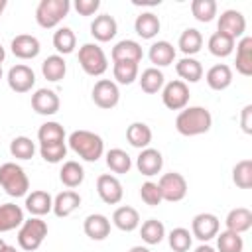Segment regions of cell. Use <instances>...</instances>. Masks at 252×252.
<instances>
[{"mask_svg":"<svg viewBox=\"0 0 252 252\" xmlns=\"http://www.w3.org/2000/svg\"><path fill=\"white\" fill-rule=\"evenodd\" d=\"M213 126V114L205 106H185L175 118V130L181 136H199Z\"/></svg>","mask_w":252,"mask_h":252,"instance_id":"6da1fadb","label":"cell"},{"mask_svg":"<svg viewBox=\"0 0 252 252\" xmlns=\"http://www.w3.org/2000/svg\"><path fill=\"white\" fill-rule=\"evenodd\" d=\"M69 148L85 161H96L104 154V142L91 130H75L69 134Z\"/></svg>","mask_w":252,"mask_h":252,"instance_id":"7a4b0ae2","label":"cell"},{"mask_svg":"<svg viewBox=\"0 0 252 252\" xmlns=\"http://www.w3.org/2000/svg\"><path fill=\"white\" fill-rule=\"evenodd\" d=\"M0 187L10 197H26L30 191V179L22 165L16 161H6L0 165Z\"/></svg>","mask_w":252,"mask_h":252,"instance_id":"3957f363","label":"cell"},{"mask_svg":"<svg viewBox=\"0 0 252 252\" xmlns=\"http://www.w3.org/2000/svg\"><path fill=\"white\" fill-rule=\"evenodd\" d=\"M47 236V222L41 220L39 217H32L22 222L18 230V244L26 252H33L41 246V242Z\"/></svg>","mask_w":252,"mask_h":252,"instance_id":"277c9868","label":"cell"},{"mask_svg":"<svg viewBox=\"0 0 252 252\" xmlns=\"http://www.w3.org/2000/svg\"><path fill=\"white\" fill-rule=\"evenodd\" d=\"M71 10L69 0H39L35 8V22L37 26L49 30L55 28Z\"/></svg>","mask_w":252,"mask_h":252,"instance_id":"5b68a950","label":"cell"},{"mask_svg":"<svg viewBox=\"0 0 252 252\" xmlns=\"http://www.w3.org/2000/svg\"><path fill=\"white\" fill-rule=\"evenodd\" d=\"M79 65L83 71L91 77H100L108 69V59L100 45L96 43H85L79 47Z\"/></svg>","mask_w":252,"mask_h":252,"instance_id":"8992f818","label":"cell"},{"mask_svg":"<svg viewBox=\"0 0 252 252\" xmlns=\"http://www.w3.org/2000/svg\"><path fill=\"white\" fill-rule=\"evenodd\" d=\"M158 187H159L161 199L169 201V203H177V201L185 199V195H187V179L177 171L163 173L158 181Z\"/></svg>","mask_w":252,"mask_h":252,"instance_id":"52a82bcc","label":"cell"},{"mask_svg":"<svg viewBox=\"0 0 252 252\" xmlns=\"http://www.w3.org/2000/svg\"><path fill=\"white\" fill-rule=\"evenodd\" d=\"M161 100L169 110H183L189 104V87L187 83L175 79L163 85L161 89Z\"/></svg>","mask_w":252,"mask_h":252,"instance_id":"ba28073f","label":"cell"},{"mask_svg":"<svg viewBox=\"0 0 252 252\" xmlns=\"http://www.w3.org/2000/svg\"><path fill=\"white\" fill-rule=\"evenodd\" d=\"M93 100L98 108H104V110H110L118 104L120 100V91H118V85L110 79H98L93 87Z\"/></svg>","mask_w":252,"mask_h":252,"instance_id":"9c48e42d","label":"cell"},{"mask_svg":"<svg viewBox=\"0 0 252 252\" xmlns=\"http://www.w3.org/2000/svg\"><path fill=\"white\" fill-rule=\"evenodd\" d=\"M219 228L220 220L213 213H199L191 220V236L199 238L201 242H209L211 238H215L219 234Z\"/></svg>","mask_w":252,"mask_h":252,"instance_id":"30bf717a","label":"cell"},{"mask_svg":"<svg viewBox=\"0 0 252 252\" xmlns=\"http://www.w3.org/2000/svg\"><path fill=\"white\" fill-rule=\"evenodd\" d=\"M96 193L98 197L106 203V205H118L124 197V189H122V183L116 175H110V173H102L98 175L96 179Z\"/></svg>","mask_w":252,"mask_h":252,"instance_id":"8fae6325","label":"cell"},{"mask_svg":"<svg viewBox=\"0 0 252 252\" xmlns=\"http://www.w3.org/2000/svg\"><path fill=\"white\" fill-rule=\"evenodd\" d=\"M6 81H8V87L14 93H28L35 85V73H33L32 67H28L24 63H18V65L10 67Z\"/></svg>","mask_w":252,"mask_h":252,"instance_id":"7c38bea8","label":"cell"},{"mask_svg":"<svg viewBox=\"0 0 252 252\" xmlns=\"http://www.w3.org/2000/svg\"><path fill=\"white\" fill-rule=\"evenodd\" d=\"M220 33H226L236 41V37H242L246 32V18L238 10H224L219 16V30Z\"/></svg>","mask_w":252,"mask_h":252,"instance_id":"4fadbf2b","label":"cell"},{"mask_svg":"<svg viewBox=\"0 0 252 252\" xmlns=\"http://www.w3.org/2000/svg\"><path fill=\"white\" fill-rule=\"evenodd\" d=\"M61 106V100L53 89H37L32 94V108L41 116H53Z\"/></svg>","mask_w":252,"mask_h":252,"instance_id":"5bb4252c","label":"cell"},{"mask_svg":"<svg viewBox=\"0 0 252 252\" xmlns=\"http://www.w3.org/2000/svg\"><path fill=\"white\" fill-rule=\"evenodd\" d=\"M136 167L146 177L158 175L161 171V167H163V156H161V152L156 150V148H144V150H140V154L136 158Z\"/></svg>","mask_w":252,"mask_h":252,"instance_id":"9a60e30c","label":"cell"},{"mask_svg":"<svg viewBox=\"0 0 252 252\" xmlns=\"http://www.w3.org/2000/svg\"><path fill=\"white\" fill-rule=\"evenodd\" d=\"M10 47H12V53L20 59H33L39 55V49H41L39 39L35 35H30V33L16 35L10 43Z\"/></svg>","mask_w":252,"mask_h":252,"instance_id":"2e32d148","label":"cell"},{"mask_svg":"<svg viewBox=\"0 0 252 252\" xmlns=\"http://www.w3.org/2000/svg\"><path fill=\"white\" fill-rule=\"evenodd\" d=\"M81 205V195L73 189H67V191H61L53 197V215L59 217V219H65L69 217L73 211H77Z\"/></svg>","mask_w":252,"mask_h":252,"instance_id":"e0dca14e","label":"cell"},{"mask_svg":"<svg viewBox=\"0 0 252 252\" xmlns=\"http://www.w3.org/2000/svg\"><path fill=\"white\" fill-rule=\"evenodd\" d=\"M118 32V24L110 14H100L91 22V35L96 41H110Z\"/></svg>","mask_w":252,"mask_h":252,"instance_id":"ac0fdd59","label":"cell"},{"mask_svg":"<svg viewBox=\"0 0 252 252\" xmlns=\"http://www.w3.org/2000/svg\"><path fill=\"white\" fill-rule=\"evenodd\" d=\"M110 57L112 61H132V63H140L142 57H144V51H142V45L134 39H122L118 41L112 51H110Z\"/></svg>","mask_w":252,"mask_h":252,"instance_id":"d6986e66","label":"cell"},{"mask_svg":"<svg viewBox=\"0 0 252 252\" xmlns=\"http://www.w3.org/2000/svg\"><path fill=\"white\" fill-rule=\"evenodd\" d=\"M83 230L91 240H104L110 234V220L100 213L89 215L83 222Z\"/></svg>","mask_w":252,"mask_h":252,"instance_id":"ffe728a7","label":"cell"},{"mask_svg":"<svg viewBox=\"0 0 252 252\" xmlns=\"http://www.w3.org/2000/svg\"><path fill=\"white\" fill-rule=\"evenodd\" d=\"M24 211L16 203H4L0 205V232H10L14 228H20L24 222Z\"/></svg>","mask_w":252,"mask_h":252,"instance_id":"44dd1931","label":"cell"},{"mask_svg":"<svg viewBox=\"0 0 252 252\" xmlns=\"http://www.w3.org/2000/svg\"><path fill=\"white\" fill-rule=\"evenodd\" d=\"M148 57H150V61L154 63L156 69H158V67H167V65H171L173 59H175V47H173L169 41H165V39L154 41V43L150 45Z\"/></svg>","mask_w":252,"mask_h":252,"instance_id":"7402d4cb","label":"cell"},{"mask_svg":"<svg viewBox=\"0 0 252 252\" xmlns=\"http://www.w3.org/2000/svg\"><path fill=\"white\" fill-rule=\"evenodd\" d=\"M26 209L33 217H43L53 209V197L43 189H35L30 195H26Z\"/></svg>","mask_w":252,"mask_h":252,"instance_id":"603a6c76","label":"cell"},{"mask_svg":"<svg viewBox=\"0 0 252 252\" xmlns=\"http://www.w3.org/2000/svg\"><path fill=\"white\" fill-rule=\"evenodd\" d=\"M224 224H226V230L242 234V232L250 230V226H252V211L246 207H236V209L228 211Z\"/></svg>","mask_w":252,"mask_h":252,"instance_id":"cb8c5ba5","label":"cell"},{"mask_svg":"<svg viewBox=\"0 0 252 252\" xmlns=\"http://www.w3.org/2000/svg\"><path fill=\"white\" fill-rule=\"evenodd\" d=\"M205 79L213 91H224L232 83V69L226 63H217L207 71Z\"/></svg>","mask_w":252,"mask_h":252,"instance_id":"d4e9b609","label":"cell"},{"mask_svg":"<svg viewBox=\"0 0 252 252\" xmlns=\"http://www.w3.org/2000/svg\"><path fill=\"white\" fill-rule=\"evenodd\" d=\"M112 224L116 228H120L122 232H132L140 226V215L134 207L122 205L112 213Z\"/></svg>","mask_w":252,"mask_h":252,"instance_id":"484cf974","label":"cell"},{"mask_svg":"<svg viewBox=\"0 0 252 252\" xmlns=\"http://www.w3.org/2000/svg\"><path fill=\"white\" fill-rule=\"evenodd\" d=\"M161 22L154 12H142L140 16H136L134 22V30L142 39H154L159 33Z\"/></svg>","mask_w":252,"mask_h":252,"instance_id":"4316f807","label":"cell"},{"mask_svg":"<svg viewBox=\"0 0 252 252\" xmlns=\"http://www.w3.org/2000/svg\"><path fill=\"white\" fill-rule=\"evenodd\" d=\"M236 71L244 77L252 75V37L242 35L236 43Z\"/></svg>","mask_w":252,"mask_h":252,"instance_id":"83f0119b","label":"cell"},{"mask_svg":"<svg viewBox=\"0 0 252 252\" xmlns=\"http://www.w3.org/2000/svg\"><path fill=\"white\" fill-rule=\"evenodd\" d=\"M126 140L130 142V146H134V148H138V150L150 148V142H152V128H150L146 122H132V124L126 128Z\"/></svg>","mask_w":252,"mask_h":252,"instance_id":"f1b7e54d","label":"cell"},{"mask_svg":"<svg viewBox=\"0 0 252 252\" xmlns=\"http://www.w3.org/2000/svg\"><path fill=\"white\" fill-rule=\"evenodd\" d=\"M175 71L181 77L179 81H183V83H197L203 77V65H201V61H197L193 57L179 59L175 63Z\"/></svg>","mask_w":252,"mask_h":252,"instance_id":"f546056e","label":"cell"},{"mask_svg":"<svg viewBox=\"0 0 252 252\" xmlns=\"http://www.w3.org/2000/svg\"><path fill=\"white\" fill-rule=\"evenodd\" d=\"M41 73H43V77H45L47 81H51V83L61 81V79L65 77V73H67V63H65L63 55H57V53H55V55L45 57L43 63H41Z\"/></svg>","mask_w":252,"mask_h":252,"instance_id":"4dcf8cb0","label":"cell"},{"mask_svg":"<svg viewBox=\"0 0 252 252\" xmlns=\"http://www.w3.org/2000/svg\"><path fill=\"white\" fill-rule=\"evenodd\" d=\"M138 81H140V89H142L144 93H148V94H156V93H159V91L163 89L165 77H163V73H161L159 69H156V67H148V69L142 71V75L138 77Z\"/></svg>","mask_w":252,"mask_h":252,"instance_id":"1f68e13d","label":"cell"},{"mask_svg":"<svg viewBox=\"0 0 252 252\" xmlns=\"http://www.w3.org/2000/svg\"><path fill=\"white\" fill-rule=\"evenodd\" d=\"M177 45H179V49L185 53V57H191V55H195V53L201 51V47H203V35H201L199 30L187 28V30L181 32Z\"/></svg>","mask_w":252,"mask_h":252,"instance_id":"d6a6232c","label":"cell"},{"mask_svg":"<svg viewBox=\"0 0 252 252\" xmlns=\"http://www.w3.org/2000/svg\"><path fill=\"white\" fill-rule=\"evenodd\" d=\"M59 179H61V183H63L65 187H69V189L79 187V185L83 183V179H85V169H83V165H81L79 161L69 159V161L63 163V167H61V171H59Z\"/></svg>","mask_w":252,"mask_h":252,"instance_id":"836d02e7","label":"cell"},{"mask_svg":"<svg viewBox=\"0 0 252 252\" xmlns=\"http://www.w3.org/2000/svg\"><path fill=\"white\" fill-rule=\"evenodd\" d=\"M53 47L57 49V55H69L77 47V37L71 28H57L53 33Z\"/></svg>","mask_w":252,"mask_h":252,"instance_id":"e575fe53","label":"cell"},{"mask_svg":"<svg viewBox=\"0 0 252 252\" xmlns=\"http://www.w3.org/2000/svg\"><path fill=\"white\" fill-rule=\"evenodd\" d=\"M207 47H209L211 55H215V57H228V55L234 51V39L228 37L226 33L215 32V33L209 37Z\"/></svg>","mask_w":252,"mask_h":252,"instance_id":"d590c367","label":"cell"},{"mask_svg":"<svg viewBox=\"0 0 252 252\" xmlns=\"http://www.w3.org/2000/svg\"><path fill=\"white\" fill-rule=\"evenodd\" d=\"M140 236H142V240H144L146 244H150V246L159 244V242L165 238V226H163V222L158 220V219H148V220L142 224V228H140Z\"/></svg>","mask_w":252,"mask_h":252,"instance_id":"8d00e7d4","label":"cell"},{"mask_svg":"<svg viewBox=\"0 0 252 252\" xmlns=\"http://www.w3.org/2000/svg\"><path fill=\"white\" fill-rule=\"evenodd\" d=\"M138 63L132 61H114L112 65V75H114V83L120 85H132L138 79Z\"/></svg>","mask_w":252,"mask_h":252,"instance_id":"74e56055","label":"cell"},{"mask_svg":"<svg viewBox=\"0 0 252 252\" xmlns=\"http://www.w3.org/2000/svg\"><path fill=\"white\" fill-rule=\"evenodd\" d=\"M106 165L114 173H128L130 167H132V158L124 150L112 148V150L106 152Z\"/></svg>","mask_w":252,"mask_h":252,"instance_id":"f35d334b","label":"cell"},{"mask_svg":"<svg viewBox=\"0 0 252 252\" xmlns=\"http://www.w3.org/2000/svg\"><path fill=\"white\" fill-rule=\"evenodd\" d=\"M37 140H39V144L65 142V128L59 122H45L37 130Z\"/></svg>","mask_w":252,"mask_h":252,"instance_id":"ab89813d","label":"cell"},{"mask_svg":"<svg viewBox=\"0 0 252 252\" xmlns=\"http://www.w3.org/2000/svg\"><path fill=\"white\" fill-rule=\"evenodd\" d=\"M217 250L219 252H242L244 250V240L240 234L222 230L217 234Z\"/></svg>","mask_w":252,"mask_h":252,"instance_id":"60d3db41","label":"cell"},{"mask_svg":"<svg viewBox=\"0 0 252 252\" xmlns=\"http://www.w3.org/2000/svg\"><path fill=\"white\" fill-rule=\"evenodd\" d=\"M232 181L240 189L252 187V159H240L232 167Z\"/></svg>","mask_w":252,"mask_h":252,"instance_id":"b9f144b4","label":"cell"},{"mask_svg":"<svg viewBox=\"0 0 252 252\" xmlns=\"http://www.w3.org/2000/svg\"><path fill=\"white\" fill-rule=\"evenodd\" d=\"M167 242H169V248L173 252H187L191 248V244H193V236H191V232L187 228L177 226L167 234Z\"/></svg>","mask_w":252,"mask_h":252,"instance_id":"7bdbcfd3","label":"cell"},{"mask_svg":"<svg viewBox=\"0 0 252 252\" xmlns=\"http://www.w3.org/2000/svg\"><path fill=\"white\" fill-rule=\"evenodd\" d=\"M10 154L16 159H32L35 154V144L28 136H16L10 142Z\"/></svg>","mask_w":252,"mask_h":252,"instance_id":"ee69618b","label":"cell"},{"mask_svg":"<svg viewBox=\"0 0 252 252\" xmlns=\"http://www.w3.org/2000/svg\"><path fill=\"white\" fill-rule=\"evenodd\" d=\"M191 12L197 22L209 24L217 16V2L215 0H193L191 2Z\"/></svg>","mask_w":252,"mask_h":252,"instance_id":"f6af8a7d","label":"cell"},{"mask_svg":"<svg viewBox=\"0 0 252 252\" xmlns=\"http://www.w3.org/2000/svg\"><path fill=\"white\" fill-rule=\"evenodd\" d=\"M39 156L47 163H59L67 156V146L65 142H55V144H39Z\"/></svg>","mask_w":252,"mask_h":252,"instance_id":"bcb514c9","label":"cell"},{"mask_svg":"<svg viewBox=\"0 0 252 252\" xmlns=\"http://www.w3.org/2000/svg\"><path fill=\"white\" fill-rule=\"evenodd\" d=\"M140 197H142V201L146 203V205H150V207H158L163 199H161V193H159V187H158V183H154V181H146V183H142V187H140Z\"/></svg>","mask_w":252,"mask_h":252,"instance_id":"7dc6e473","label":"cell"},{"mask_svg":"<svg viewBox=\"0 0 252 252\" xmlns=\"http://www.w3.org/2000/svg\"><path fill=\"white\" fill-rule=\"evenodd\" d=\"M98 8H100V0H77L75 2V10L81 16H93Z\"/></svg>","mask_w":252,"mask_h":252,"instance_id":"c3c4849f","label":"cell"},{"mask_svg":"<svg viewBox=\"0 0 252 252\" xmlns=\"http://www.w3.org/2000/svg\"><path fill=\"white\" fill-rule=\"evenodd\" d=\"M240 126L244 134H252V104H246L240 110Z\"/></svg>","mask_w":252,"mask_h":252,"instance_id":"681fc988","label":"cell"},{"mask_svg":"<svg viewBox=\"0 0 252 252\" xmlns=\"http://www.w3.org/2000/svg\"><path fill=\"white\" fill-rule=\"evenodd\" d=\"M195 252H217V250H215L213 246H209V244L205 242V244H201V246H197V248H195Z\"/></svg>","mask_w":252,"mask_h":252,"instance_id":"f907efd6","label":"cell"},{"mask_svg":"<svg viewBox=\"0 0 252 252\" xmlns=\"http://www.w3.org/2000/svg\"><path fill=\"white\" fill-rule=\"evenodd\" d=\"M140 4H148V6H156V4H159V0H134V6H140Z\"/></svg>","mask_w":252,"mask_h":252,"instance_id":"816d5d0a","label":"cell"},{"mask_svg":"<svg viewBox=\"0 0 252 252\" xmlns=\"http://www.w3.org/2000/svg\"><path fill=\"white\" fill-rule=\"evenodd\" d=\"M128 252H152L148 246H132Z\"/></svg>","mask_w":252,"mask_h":252,"instance_id":"f5cc1de1","label":"cell"},{"mask_svg":"<svg viewBox=\"0 0 252 252\" xmlns=\"http://www.w3.org/2000/svg\"><path fill=\"white\" fill-rule=\"evenodd\" d=\"M0 252H18V250H16V246H10V244H6V246H4Z\"/></svg>","mask_w":252,"mask_h":252,"instance_id":"db71d44e","label":"cell"},{"mask_svg":"<svg viewBox=\"0 0 252 252\" xmlns=\"http://www.w3.org/2000/svg\"><path fill=\"white\" fill-rule=\"evenodd\" d=\"M6 6H8V2H6V0H0V16L4 14V10H6Z\"/></svg>","mask_w":252,"mask_h":252,"instance_id":"11a10c76","label":"cell"},{"mask_svg":"<svg viewBox=\"0 0 252 252\" xmlns=\"http://www.w3.org/2000/svg\"><path fill=\"white\" fill-rule=\"evenodd\" d=\"M4 57H6V51H4V47H2V43H0V65H2Z\"/></svg>","mask_w":252,"mask_h":252,"instance_id":"9f6ffc18","label":"cell"},{"mask_svg":"<svg viewBox=\"0 0 252 252\" xmlns=\"http://www.w3.org/2000/svg\"><path fill=\"white\" fill-rule=\"evenodd\" d=\"M4 246H6V242H4V238H2V236H0V250H2V248H4Z\"/></svg>","mask_w":252,"mask_h":252,"instance_id":"6f0895ef","label":"cell"},{"mask_svg":"<svg viewBox=\"0 0 252 252\" xmlns=\"http://www.w3.org/2000/svg\"><path fill=\"white\" fill-rule=\"evenodd\" d=\"M0 79H2V65H0Z\"/></svg>","mask_w":252,"mask_h":252,"instance_id":"680465c9","label":"cell"}]
</instances>
